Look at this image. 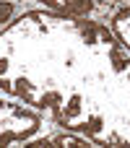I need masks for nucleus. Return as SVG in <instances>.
<instances>
[{"label":"nucleus","instance_id":"f257e3e1","mask_svg":"<svg viewBox=\"0 0 130 148\" xmlns=\"http://www.w3.org/2000/svg\"><path fill=\"white\" fill-rule=\"evenodd\" d=\"M0 88L94 140H130V60L94 21L18 18L0 34Z\"/></svg>","mask_w":130,"mask_h":148},{"label":"nucleus","instance_id":"f03ea898","mask_svg":"<svg viewBox=\"0 0 130 148\" xmlns=\"http://www.w3.org/2000/svg\"><path fill=\"white\" fill-rule=\"evenodd\" d=\"M39 117L16 107L0 101V146H10L16 140H29L39 130Z\"/></svg>","mask_w":130,"mask_h":148},{"label":"nucleus","instance_id":"7ed1b4c3","mask_svg":"<svg viewBox=\"0 0 130 148\" xmlns=\"http://www.w3.org/2000/svg\"><path fill=\"white\" fill-rule=\"evenodd\" d=\"M47 8H52V10H60V13H65V16H86L89 10H91V0H42Z\"/></svg>","mask_w":130,"mask_h":148},{"label":"nucleus","instance_id":"20e7f679","mask_svg":"<svg viewBox=\"0 0 130 148\" xmlns=\"http://www.w3.org/2000/svg\"><path fill=\"white\" fill-rule=\"evenodd\" d=\"M112 29H115V36L130 49V5L122 8V10L112 18Z\"/></svg>","mask_w":130,"mask_h":148},{"label":"nucleus","instance_id":"39448f33","mask_svg":"<svg viewBox=\"0 0 130 148\" xmlns=\"http://www.w3.org/2000/svg\"><path fill=\"white\" fill-rule=\"evenodd\" d=\"M8 16H10V3H8V0H0V23H3Z\"/></svg>","mask_w":130,"mask_h":148}]
</instances>
